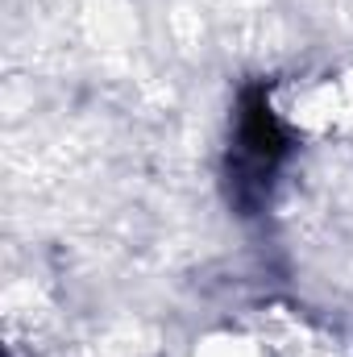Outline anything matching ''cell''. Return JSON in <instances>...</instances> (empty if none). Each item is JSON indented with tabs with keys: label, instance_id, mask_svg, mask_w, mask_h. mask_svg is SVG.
<instances>
[{
	"label": "cell",
	"instance_id": "6da1fadb",
	"mask_svg": "<svg viewBox=\"0 0 353 357\" xmlns=\"http://www.w3.org/2000/svg\"><path fill=\"white\" fill-rule=\"evenodd\" d=\"M287 154V129L274 116L270 100L262 91L246 96L241 112H237V133H233V150H229V175L237 187L241 204H258L266 199L270 183L283 167Z\"/></svg>",
	"mask_w": 353,
	"mask_h": 357
}]
</instances>
